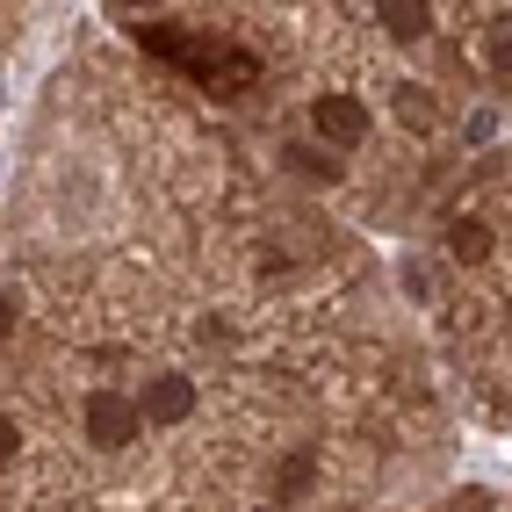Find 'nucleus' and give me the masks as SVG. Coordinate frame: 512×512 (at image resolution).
Instances as JSON below:
<instances>
[{
    "label": "nucleus",
    "mask_w": 512,
    "mask_h": 512,
    "mask_svg": "<svg viewBox=\"0 0 512 512\" xmlns=\"http://www.w3.org/2000/svg\"><path fill=\"white\" fill-rule=\"evenodd\" d=\"M138 404L130 397H116V390H94L87 397V433H94V448H130L138 440Z\"/></svg>",
    "instance_id": "obj_1"
},
{
    "label": "nucleus",
    "mask_w": 512,
    "mask_h": 512,
    "mask_svg": "<svg viewBox=\"0 0 512 512\" xmlns=\"http://www.w3.org/2000/svg\"><path fill=\"white\" fill-rule=\"evenodd\" d=\"M311 123H318V138L339 145V152L368 138V109H361L354 94H318V101H311Z\"/></svg>",
    "instance_id": "obj_2"
},
{
    "label": "nucleus",
    "mask_w": 512,
    "mask_h": 512,
    "mask_svg": "<svg viewBox=\"0 0 512 512\" xmlns=\"http://www.w3.org/2000/svg\"><path fill=\"white\" fill-rule=\"evenodd\" d=\"M188 412H195L188 375H152V390H145V404H138V419H152V426H181Z\"/></svg>",
    "instance_id": "obj_3"
},
{
    "label": "nucleus",
    "mask_w": 512,
    "mask_h": 512,
    "mask_svg": "<svg viewBox=\"0 0 512 512\" xmlns=\"http://www.w3.org/2000/svg\"><path fill=\"white\" fill-rule=\"evenodd\" d=\"M383 29L397 44H419L426 29H433V15H426V0H383Z\"/></svg>",
    "instance_id": "obj_4"
},
{
    "label": "nucleus",
    "mask_w": 512,
    "mask_h": 512,
    "mask_svg": "<svg viewBox=\"0 0 512 512\" xmlns=\"http://www.w3.org/2000/svg\"><path fill=\"white\" fill-rule=\"evenodd\" d=\"M311 484H318V455H282V469H275V498L296 505V498H311Z\"/></svg>",
    "instance_id": "obj_5"
},
{
    "label": "nucleus",
    "mask_w": 512,
    "mask_h": 512,
    "mask_svg": "<svg viewBox=\"0 0 512 512\" xmlns=\"http://www.w3.org/2000/svg\"><path fill=\"white\" fill-rule=\"evenodd\" d=\"M448 246H455V260H491V231L476 217H455L448 224Z\"/></svg>",
    "instance_id": "obj_6"
},
{
    "label": "nucleus",
    "mask_w": 512,
    "mask_h": 512,
    "mask_svg": "<svg viewBox=\"0 0 512 512\" xmlns=\"http://www.w3.org/2000/svg\"><path fill=\"white\" fill-rule=\"evenodd\" d=\"M289 166H296V174H311V181H339V159L311 152V145H289Z\"/></svg>",
    "instance_id": "obj_7"
},
{
    "label": "nucleus",
    "mask_w": 512,
    "mask_h": 512,
    "mask_svg": "<svg viewBox=\"0 0 512 512\" xmlns=\"http://www.w3.org/2000/svg\"><path fill=\"white\" fill-rule=\"evenodd\" d=\"M397 116L426 130V123H433V101H426V94H412V87H404V94H397Z\"/></svg>",
    "instance_id": "obj_8"
},
{
    "label": "nucleus",
    "mask_w": 512,
    "mask_h": 512,
    "mask_svg": "<svg viewBox=\"0 0 512 512\" xmlns=\"http://www.w3.org/2000/svg\"><path fill=\"white\" fill-rule=\"evenodd\" d=\"M15 448H22V433H15V419H0V469L15 462Z\"/></svg>",
    "instance_id": "obj_9"
},
{
    "label": "nucleus",
    "mask_w": 512,
    "mask_h": 512,
    "mask_svg": "<svg viewBox=\"0 0 512 512\" xmlns=\"http://www.w3.org/2000/svg\"><path fill=\"white\" fill-rule=\"evenodd\" d=\"M15 318H22V303H15L8 289H0V339H8V332H15Z\"/></svg>",
    "instance_id": "obj_10"
},
{
    "label": "nucleus",
    "mask_w": 512,
    "mask_h": 512,
    "mask_svg": "<svg viewBox=\"0 0 512 512\" xmlns=\"http://www.w3.org/2000/svg\"><path fill=\"white\" fill-rule=\"evenodd\" d=\"M130 8H138V0H130Z\"/></svg>",
    "instance_id": "obj_11"
}]
</instances>
